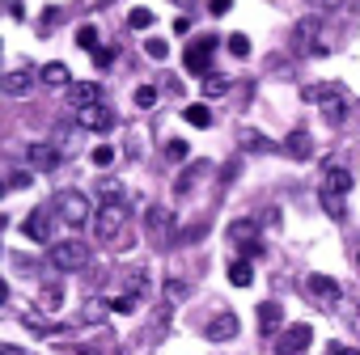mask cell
Returning <instances> with one entry per match:
<instances>
[{
    "label": "cell",
    "mask_w": 360,
    "mask_h": 355,
    "mask_svg": "<svg viewBox=\"0 0 360 355\" xmlns=\"http://www.w3.org/2000/svg\"><path fill=\"white\" fill-rule=\"evenodd\" d=\"M212 47H217L212 39H200V43L187 51V72H204V68H208V60H212Z\"/></svg>",
    "instance_id": "obj_15"
},
{
    "label": "cell",
    "mask_w": 360,
    "mask_h": 355,
    "mask_svg": "<svg viewBox=\"0 0 360 355\" xmlns=\"http://www.w3.org/2000/svg\"><path fill=\"white\" fill-rule=\"evenodd\" d=\"M322 208H326V212L339 220V216H343V195H330V191H322Z\"/></svg>",
    "instance_id": "obj_28"
},
{
    "label": "cell",
    "mask_w": 360,
    "mask_h": 355,
    "mask_svg": "<svg viewBox=\"0 0 360 355\" xmlns=\"http://www.w3.org/2000/svg\"><path fill=\"white\" fill-rule=\"evenodd\" d=\"M204 334H208L212 342H229V338H238V317H233V313H217Z\"/></svg>",
    "instance_id": "obj_12"
},
{
    "label": "cell",
    "mask_w": 360,
    "mask_h": 355,
    "mask_svg": "<svg viewBox=\"0 0 360 355\" xmlns=\"http://www.w3.org/2000/svg\"><path fill=\"white\" fill-rule=\"evenodd\" d=\"M22 233H26L30 241H43V246H47V241H51V216H47L43 208H34V212L22 220Z\"/></svg>",
    "instance_id": "obj_8"
},
{
    "label": "cell",
    "mask_w": 360,
    "mask_h": 355,
    "mask_svg": "<svg viewBox=\"0 0 360 355\" xmlns=\"http://www.w3.org/2000/svg\"><path fill=\"white\" fill-rule=\"evenodd\" d=\"M165 156L169 161H187V140H169L165 144Z\"/></svg>",
    "instance_id": "obj_31"
},
{
    "label": "cell",
    "mask_w": 360,
    "mask_h": 355,
    "mask_svg": "<svg viewBox=\"0 0 360 355\" xmlns=\"http://www.w3.org/2000/svg\"><path fill=\"white\" fill-rule=\"evenodd\" d=\"M5 296H9V288H5V283H0V300H5Z\"/></svg>",
    "instance_id": "obj_41"
},
{
    "label": "cell",
    "mask_w": 360,
    "mask_h": 355,
    "mask_svg": "<svg viewBox=\"0 0 360 355\" xmlns=\"http://www.w3.org/2000/svg\"><path fill=\"white\" fill-rule=\"evenodd\" d=\"M43 304L56 309V304H60V288H47V292H43Z\"/></svg>",
    "instance_id": "obj_38"
},
{
    "label": "cell",
    "mask_w": 360,
    "mask_h": 355,
    "mask_svg": "<svg viewBox=\"0 0 360 355\" xmlns=\"http://www.w3.org/2000/svg\"><path fill=\"white\" fill-rule=\"evenodd\" d=\"M136 106H140V110L157 106V85H140V89H136Z\"/></svg>",
    "instance_id": "obj_25"
},
{
    "label": "cell",
    "mask_w": 360,
    "mask_h": 355,
    "mask_svg": "<svg viewBox=\"0 0 360 355\" xmlns=\"http://www.w3.org/2000/svg\"><path fill=\"white\" fill-rule=\"evenodd\" d=\"M68 102H72L77 110H85V106H98V102H102V93H98V85H94V81H77V85H68Z\"/></svg>",
    "instance_id": "obj_13"
},
{
    "label": "cell",
    "mask_w": 360,
    "mask_h": 355,
    "mask_svg": "<svg viewBox=\"0 0 360 355\" xmlns=\"http://www.w3.org/2000/svg\"><path fill=\"white\" fill-rule=\"evenodd\" d=\"M77 123L89 127V131H110V127H115V114H110V106L98 102V106H85V110L77 114Z\"/></svg>",
    "instance_id": "obj_7"
},
{
    "label": "cell",
    "mask_w": 360,
    "mask_h": 355,
    "mask_svg": "<svg viewBox=\"0 0 360 355\" xmlns=\"http://www.w3.org/2000/svg\"><path fill=\"white\" fill-rule=\"evenodd\" d=\"M77 47H81V51H98V26L85 22V26L77 30Z\"/></svg>",
    "instance_id": "obj_22"
},
{
    "label": "cell",
    "mask_w": 360,
    "mask_h": 355,
    "mask_svg": "<svg viewBox=\"0 0 360 355\" xmlns=\"http://www.w3.org/2000/svg\"><path fill=\"white\" fill-rule=\"evenodd\" d=\"M144 51H148V60H165V55H169V47H165L161 39H148V43H144Z\"/></svg>",
    "instance_id": "obj_32"
},
{
    "label": "cell",
    "mask_w": 360,
    "mask_h": 355,
    "mask_svg": "<svg viewBox=\"0 0 360 355\" xmlns=\"http://www.w3.org/2000/svg\"><path fill=\"white\" fill-rule=\"evenodd\" d=\"M5 191H9V182H0V195H5Z\"/></svg>",
    "instance_id": "obj_42"
},
{
    "label": "cell",
    "mask_w": 360,
    "mask_h": 355,
    "mask_svg": "<svg viewBox=\"0 0 360 355\" xmlns=\"http://www.w3.org/2000/svg\"><path fill=\"white\" fill-rule=\"evenodd\" d=\"M94 64H98V68H110V64H115V47H98V51H94Z\"/></svg>",
    "instance_id": "obj_33"
},
{
    "label": "cell",
    "mask_w": 360,
    "mask_h": 355,
    "mask_svg": "<svg viewBox=\"0 0 360 355\" xmlns=\"http://www.w3.org/2000/svg\"><path fill=\"white\" fill-rule=\"evenodd\" d=\"M309 342H314V330H309L305 321H297V326H288V330L280 334L276 355H305V351H309Z\"/></svg>",
    "instance_id": "obj_6"
},
{
    "label": "cell",
    "mask_w": 360,
    "mask_h": 355,
    "mask_svg": "<svg viewBox=\"0 0 360 355\" xmlns=\"http://www.w3.org/2000/svg\"><path fill=\"white\" fill-rule=\"evenodd\" d=\"M292 47H297V55H318L322 51V22L318 18H301L292 26Z\"/></svg>",
    "instance_id": "obj_5"
},
{
    "label": "cell",
    "mask_w": 360,
    "mask_h": 355,
    "mask_svg": "<svg viewBox=\"0 0 360 355\" xmlns=\"http://www.w3.org/2000/svg\"><path fill=\"white\" fill-rule=\"evenodd\" d=\"M183 119H187L191 127H200V131H204V127H212V110H208V106H187V110H183Z\"/></svg>",
    "instance_id": "obj_21"
},
{
    "label": "cell",
    "mask_w": 360,
    "mask_h": 355,
    "mask_svg": "<svg viewBox=\"0 0 360 355\" xmlns=\"http://www.w3.org/2000/svg\"><path fill=\"white\" fill-rule=\"evenodd\" d=\"M284 152H288L292 161H309V152H314V148H309V131H301V127H297V131L284 140Z\"/></svg>",
    "instance_id": "obj_16"
},
{
    "label": "cell",
    "mask_w": 360,
    "mask_h": 355,
    "mask_svg": "<svg viewBox=\"0 0 360 355\" xmlns=\"http://www.w3.org/2000/svg\"><path fill=\"white\" fill-rule=\"evenodd\" d=\"M51 262H56L60 271H81V267H89V246H85L81 237L56 241V246H51Z\"/></svg>",
    "instance_id": "obj_4"
},
{
    "label": "cell",
    "mask_w": 360,
    "mask_h": 355,
    "mask_svg": "<svg viewBox=\"0 0 360 355\" xmlns=\"http://www.w3.org/2000/svg\"><path fill=\"white\" fill-rule=\"evenodd\" d=\"M322 191H330V195H347V191H352V173H347L343 165H330L326 178H322Z\"/></svg>",
    "instance_id": "obj_14"
},
{
    "label": "cell",
    "mask_w": 360,
    "mask_h": 355,
    "mask_svg": "<svg viewBox=\"0 0 360 355\" xmlns=\"http://www.w3.org/2000/svg\"><path fill=\"white\" fill-rule=\"evenodd\" d=\"M280 317H284V313H280V304H276V300H263V304H259V326H263V330H276V326H280Z\"/></svg>",
    "instance_id": "obj_20"
},
{
    "label": "cell",
    "mask_w": 360,
    "mask_h": 355,
    "mask_svg": "<svg viewBox=\"0 0 360 355\" xmlns=\"http://www.w3.org/2000/svg\"><path fill=\"white\" fill-rule=\"evenodd\" d=\"M110 161H115V148H110V144H98V148H94V165H98V169H106Z\"/></svg>",
    "instance_id": "obj_30"
},
{
    "label": "cell",
    "mask_w": 360,
    "mask_h": 355,
    "mask_svg": "<svg viewBox=\"0 0 360 355\" xmlns=\"http://www.w3.org/2000/svg\"><path fill=\"white\" fill-rule=\"evenodd\" d=\"M0 89H5L9 98H26V93L34 89V72H30V68H13L5 81H0Z\"/></svg>",
    "instance_id": "obj_11"
},
{
    "label": "cell",
    "mask_w": 360,
    "mask_h": 355,
    "mask_svg": "<svg viewBox=\"0 0 360 355\" xmlns=\"http://www.w3.org/2000/svg\"><path fill=\"white\" fill-rule=\"evenodd\" d=\"M305 5H309V9H339L343 0H305Z\"/></svg>",
    "instance_id": "obj_37"
},
{
    "label": "cell",
    "mask_w": 360,
    "mask_h": 355,
    "mask_svg": "<svg viewBox=\"0 0 360 355\" xmlns=\"http://www.w3.org/2000/svg\"><path fill=\"white\" fill-rule=\"evenodd\" d=\"M242 144H246V148H255V152H271V140H267V135H259V131H242Z\"/></svg>",
    "instance_id": "obj_23"
},
{
    "label": "cell",
    "mask_w": 360,
    "mask_h": 355,
    "mask_svg": "<svg viewBox=\"0 0 360 355\" xmlns=\"http://www.w3.org/2000/svg\"><path fill=\"white\" fill-rule=\"evenodd\" d=\"M56 216L64 220V225H72V229H81V225H94V203L81 195V191H60L56 195Z\"/></svg>",
    "instance_id": "obj_1"
},
{
    "label": "cell",
    "mask_w": 360,
    "mask_h": 355,
    "mask_svg": "<svg viewBox=\"0 0 360 355\" xmlns=\"http://www.w3.org/2000/svg\"><path fill=\"white\" fill-rule=\"evenodd\" d=\"M305 292H309L314 300H322V304H335V300H339V283H335L330 275H309V279H305Z\"/></svg>",
    "instance_id": "obj_10"
},
{
    "label": "cell",
    "mask_w": 360,
    "mask_h": 355,
    "mask_svg": "<svg viewBox=\"0 0 360 355\" xmlns=\"http://www.w3.org/2000/svg\"><path fill=\"white\" fill-rule=\"evenodd\" d=\"M26 161H30V169H39V173H51V169L60 165V152H56L51 144H30V148H26Z\"/></svg>",
    "instance_id": "obj_9"
},
{
    "label": "cell",
    "mask_w": 360,
    "mask_h": 355,
    "mask_svg": "<svg viewBox=\"0 0 360 355\" xmlns=\"http://www.w3.org/2000/svg\"><path fill=\"white\" fill-rule=\"evenodd\" d=\"M39 81L51 85V89H64V85H68V68H64V64H47V68L39 72Z\"/></svg>",
    "instance_id": "obj_18"
},
{
    "label": "cell",
    "mask_w": 360,
    "mask_h": 355,
    "mask_svg": "<svg viewBox=\"0 0 360 355\" xmlns=\"http://www.w3.org/2000/svg\"><path fill=\"white\" fill-rule=\"evenodd\" d=\"M229 51H233L238 60H246V55H250V39H246V34H229Z\"/></svg>",
    "instance_id": "obj_27"
},
{
    "label": "cell",
    "mask_w": 360,
    "mask_h": 355,
    "mask_svg": "<svg viewBox=\"0 0 360 355\" xmlns=\"http://www.w3.org/2000/svg\"><path fill=\"white\" fill-rule=\"evenodd\" d=\"M127 26H131V30H148V26H153V13H148V9H131V13H127Z\"/></svg>",
    "instance_id": "obj_24"
},
{
    "label": "cell",
    "mask_w": 360,
    "mask_h": 355,
    "mask_svg": "<svg viewBox=\"0 0 360 355\" xmlns=\"http://www.w3.org/2000/svg\"><path fill=\"white\" fill-rule=\"evenodd\" d=\"M246 233H255V220H238V225L229 229V237H233V241H242Z\"/></svg>",
    "instance_id": "obj_34"
},
{
    "label": "cell",
    "mask_w": 360,
    "mask_h": 355,
    "mask_svg": "<svg viewBox=\"0 0 360 355\" xmlns=\"http://www.w3.org/2000/svg\"><path fill=\"white\" fill-rule=\"evenodd\" d=\"M30 178H34V169H18L13 178H5V182H9V191H26V187H30Z\"/></svg>",
    "instance_id": "obj_26"
},
{
    "label": "cell",
    "mask_w": 360,
    "mask_h": 355,
    "mask_svg": "<svg viewBox=\"0 0 360 355\" xmlns=\"http://www.w3.org/2000/svg\"><path fill=\"white\" fill-rule=\"evenodd\" d=\"M208 9L221 18V13H229V9H233V0H208Z\"/></svg>",
    "instance_id": "obj_36"
},
{
    "label": "cell",
    "mask_w": 360,
    "mask_h": 355,
    "mask_svg": "<svg viewBox=\"0 0 360 355\" xmlns=\"http://www.w3.org/2000/svg\"><path fill=\"white\" fill-rule=\"evenodd\" d=\"M255 279V267L246 262V258H238V262H229V283H238V288H246Z\"/></svg>",
    "instance_id": "obj_19"
},
{
    "label": "cell",
    "mask_w": 360,
    "mask_h": 355,
    "mask_svg": "<svg viewBox=\"0 0 360 355\" xmlns=\"http://www.w3.org/2000/svg\"><path fill=\"white\" fill-rule=\"evenodd\" d=\"M314 102H318V110L326 114L330 127H339V123L352 114V98H347V89H339V85H322V89L314 93Z\"/></svg>",
    "instance_id": "obj_2"
},
{
    "label": "cell",
    "mask_w": 360,
    "mask_h": 355,
    "mask_svg": "<svg viewBox=\"0 0 360 355\" xmlns=\"http://www.w3.org/2000/svg\"><path fill=\"white\" fill-rule=\"evenodd\" d=\"M123 220H127L123 199H110V203H102V208H98V216H94V233H98L102 241H115V237L123 233Z\"/></svg>",
    "instance_id": "obj_3"
},
{
    "label": "cell",
    "mask_w": 360,
    "mask_h": 355,
    "mask_svg": "<svg viewBox=\"0 0 360 355\" xmlns=\"http://www.w3.org/2000/svg\"><path fill=\"white\" fill-rule=\"evenodd\" d=\"M356 262H360V254H356Z\"/></svg>",
    "instance_id": "obj_44"
},
{
    "label": "cell",
    "mask_w": 360,
    "mask_h": 355,
    "mask_svg": "<svg viewBox=\"0 0 360 355\" xmlns=\"http://www.w3.org/2000/svg\"><path fill=\"white\" fill-rule=\"evenodd\" d=\"M110 309H115V313H127V309H136V296H127V292H123V296H115V300H110Z\"/></svg>",
    "instance_id": "obj_35"
},
{
    "label": "cell",
    "mask_w": 360,
    "mask_h": 355,
    "mask_svg": "<svg viewBox=\"0 0 360 355\" xmlns=\"http://www.w3.org/2000/svg\"><path fill=\"white\" fill-rule=\"evenodd\" d=\"M144 229H148V237L165 241V233H169V212H165V208H148V216H144Z\"/></svg>",
    "instance_id": "obj_17"
},
{
    "label": "cell",
    "mask_w": 360,
    "mask_h": 355,
    "mask_svg": "<svg viewBox=\"0 0 360 355\" xmlns=\"http://www.w3.org/2000/svg\"><path fill=\"white\" fill-rule=\"evenodd\" d=\"M174 5H183V0H174Z\"/></svg>",
    "instance_id": "obj_43"
},
{
    "label": "cell",
    "mask_w": 360,
    "mask_h": 355,
    "mask_svg": "<svg viewBox=\"0 0 360 355\" xmlns=\"http://www.w3.org/2000/svg\"><path fill=\"white\" fill-rule=\"evenodd\" d=\"M225 89H229V81H225V76H208V81H204V93H208V98H221Z\"/></svg>",
    "instance_id": "obj_29"
},
{
    "label": "cell",
    "mask_w": 360,
    "mask_h": 355,
    "mask_svg": "<svg viewBox=\"0 0 360 355\" xmlns=\"http://www.w3.org/2000/svg\"><path fill=\"white\" fill-rule=\"evenodd\" d=\"M326 355H360V351H352V347H343V342H330Z\"/></svg>",
    "instance_id": "obj_39"
},
{
    "label": "cell",
    "mask_w": 360,
    "mask_h": 355,
    "mask_svg": "<svg viewBox=\"0 0 360 355\" xmlns=\"http://www.w3.org/2000/svg\"><path fill=\"white\" fill-rule=\"evenodd\" d=\"M191 30V18H174V34H187Z\"/></svg>",
    "instance_id": "obj_40"
}]
</instances>
